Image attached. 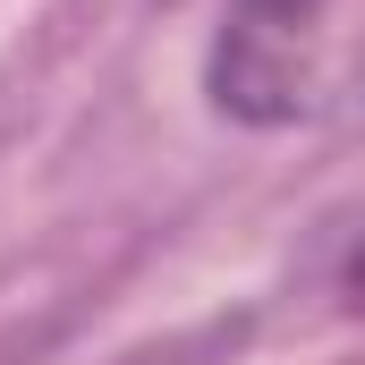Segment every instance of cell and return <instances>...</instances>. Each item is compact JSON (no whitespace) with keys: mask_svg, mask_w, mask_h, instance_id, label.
Wrapping results in <instances>:
<instances>
[{"mask_svg":"<svg viewBox=\"0 0 365 365\" xmlns=\"http://www.w3.org/2000/svg\"><path fill=\"white\" fill-rule=\"evenodd\" d=\"M204 86L221 119L297 128L365 93V0H230Z\"/></svg>","mask_w":365,"mask_h":365,"instance_id":"cell-1","label":"cell"},{"mask_svg":"<svg viewBox=\"0 0 365 365\" xmlns=\"http://www.w3.org/2000/svg\"><path fill=\"white\" fill-rule=\"evenodd\" d=\"M340 289H349V306L365 314V238H357V255H349V272H340Z\"/></svg>","mask_w":365,"mask_h":365,"instance_id":"cell-2","label":"cell"}]
</instances>
